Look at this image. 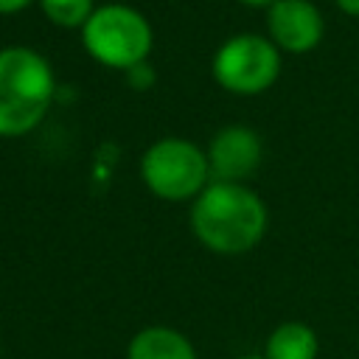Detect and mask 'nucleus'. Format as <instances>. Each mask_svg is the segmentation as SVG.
Segmentation results:
<instances>
[{
  "label": "nucleus",
  "mask_w": 359,
  "mask_h": 359,
  "mask_svg": "<svg viewBox=\"0 0 359 359\" xmlns=\"http://www.w3.org/2000/svg\"><path fill=\"white\" fill-rule=\"evenodd\" d=\"M266 205L244 182H216L194 199L191 230L210 252H250L266 233Z\"/></svg>",
  "instance_id": "obj_1"
},
{
  "label": "nucleus",
  "mask_w": 359,
  "mask_h": 359,
  "mask_svg": "<svg viewBox=\"0 0 359 359\" xmlns=\"http://www.w3.org/2000/svg\"><path fill=\"white\" fill-rule=\"evenodd\" d=\"M56 95L50 62L28 48H0V137H22L34 132Z\"/></svg>",
  "instance_id": "obj_2"
},
{
  "label": "nucleus",
  "mask_w": 359,
  "mask_h": 359,
  "mask_svg": "<svg viewBox=\"0 0 359 359\" xmlns=\"http://www.w3.org/2000/svg\"><path fill=\"white\" fill-rule=\"evenodd\" d=\"M84 50L104 67L112 70H132L143 65L151 53L154 34L149 20L126 6V3H104L95 6L90 20L81 28Z\"/></svg>",
  "instance_id": "obj_3"
},
{
  "label": "nucleus",
  "mask_w": 359,
  "mask_h": 359,
  "mask_svg": "<svg viewBox=\"0 0 359 359\" xmlns=\"http://www.w3.org/2000/svg\"><path fill=\"white\" fill-rule=\"evenodd\" d=\"M140 177L146 188L165 202L196 199L210 185V165L205 149L185 137H160L140 157Z\"/></svg>",
  "instance_id": "obj_4"
},
{
  "label": "nucleus",
  "mask_w": 359,
  "mask_h": 359,
  "mask_svg": "<svg viewBox=\"0 0 359 359\" xmlns=\"http://www.w3.org/2000/svg\"><path fill=\"white\" fill-rule=\"evenodd\" d=\"M213 81L236 95H258L280 76V50L269 36L236 34L213 53Z\"/></svg>",
  "instance_id": "obj_5"
},
{
  "label": "nucleus",
  "mask_w": 359,
  "mask_h": 359,
  "mask_svg": "<svg viewBox=\"0 0 359 359\" xmlns=\"http://www.w3.org/2000/svg\"><path fill=\"white\" fill-rule=\"evenodd\" d=\"M205 154H208V165H210V180L244 182L261 165L264 143L255 129H250L244 123H227L210 137Z\"/></svg>",
  "instance_id": "obj_6"
},
{
  "label": "nucleus",
  "mask_w": 359,
  "mask_h": 359,
  "mask_svg": "<svg viewBox=\"0 0 359 359\" xmlns=\"http://www.w3.org/2000/svg\"><path fill=\"white\" fill-rule=\"evenodd\" d=\"M266 34L280 53H309L323 42L325 20L311 0H278L266 8Z\"/></svg>",
  "instance_id": "obj_7"
},
{
  "label": "nucleus",
  "mask_w": 359,
  "mask_h": 359,
  "mask_svg": "<svg viewBox=\"0 0 359 359\" xmlns=\"http://www.w3.org/2000/svg\"><path fill=\"white\" fill-rule=\"evenodd\" d=\"M126 359H196V351L182 331L168 325H149L129 339Z\"/></svg>",
  "instance_id": "obj_8"
},
{
  "label": "nucleus",
  "mask_w": 359,
  "mask_h": 359,
  "mask_svg": "<svg viewBox=\"0 0 359 359\" xmlns=\"http://www.w3.org/2000/svg\"><path fill=\"white\" fill-rule=\"evenodd\" d=\"M320 339L311 325L289 320L272 328L264 345V359H317Z\"/></svg>",
  "instance_id": "obj_9"
},
{
  "label": "nucleus",
  "mask_w": 359,
  "mask_h": 359,
  "mask_svg": "<svg viewBox=\"0 0 359 359\" xmlns=\"http://www.w3.org/2000/svg\"><path fill=\"white\" fill-rule=\"evenodd\" d=\"M42 14L59 28H84L90 14L95 11L93 0H36Z\"/></svg>",
  "instance_id": "obj_10"
},
{
  "label": "nucleus",
  "mask_w": 359,
  "mask_h": 359,
  "mask_svg": "<svg viewBox=\"0 0 359 359\" xmlns=\"http://www.w3.org/2000/svg\"><path fill=\"white\" fill-rule=\"evenodd\" d=\"M34 0H0V14H20L31 6Z\"/></svg>",
  "instance_id": "obj_11"
},
{
  "label": "nucleus",
  "mask_w": 359,
  "mask_h": 359,
  "mask_svg": "<svg viewBox=\"0 0 359 359\" xmlns=\"http://www.w3.org/2000/svg\"><path fill=\"white\" fill-rule=\"evenodd\" d=\"M334 3H337V8H339L342 14L359 17V0H334Z\"/></svg>",
  "instance_id": "obj_12"
},
{
  "label": "nucleus",
  "mask_w": 359,
  "mask_h": 359,
  "mask_svg": "<svg viewBox=\"0 0 359 359\" xmlns=\"http://www.w3.org/2000/svg\"><path fill=\"white\" fill-rule=\"evenodd\" d=\"M238 3L252 6V8H269V6H272V3H278V0H238Z\"/></svg>",
  "instance_id": "obj_13"
},
{
  "label": "nucleus",
  "mask_w": 359,
  "mask_h": 359,
  "mask_svg": "<svg viewBox=\"0 0 359 359\" xmlns=\"http://www.w3.org/2000/svg\"><path fill=\"white\" fill-rule=\"evenodd\" d=\"M238 359H264V356H258V353H247V356H238Z\"/></svg>",
  "instance_id": "obj_14"
}]
</instances>
